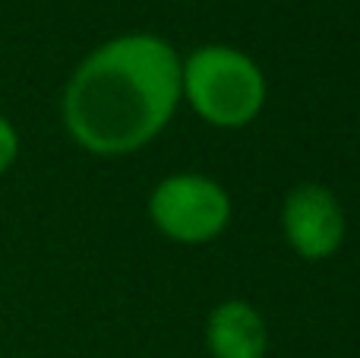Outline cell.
Here are the masks:
<instances>
[{
  "label": "cell",
  "mask_w": 360,
  "mask_h": 358,
  "mask_svg": "<svg viewBox=\"0 0 360 358\" xmlns=\"http://www.w3.org/2000/svg\"><path fill=\"white\" fill-rule=\"evenodd\" d=\"M180 99L212 127L237 130L259 118L266 76L259 63L231 44H202L180 61Z\"/></svg>",
  "instance_id": "cell-2"
},
{
  "label": "cell",
  "mask_w": 360,
  "mask_h": 358,
  "mask_svg": "<svg viewBox=\"0 0 360 358\" xmlns=\"http://www.w3.org/2000/svg\"><path fill=\"white\" fill-rule=\"evenodd\" d=\"M152 226L177 245H205L231 222V197L205 175H171L149 197Z\"/></svg>",
  "instance_id": "cell-3"
},
{
  "label": "cell",
  "mask_w": 360,
  "mask_h": 358,
  "mask_svg": "<svg viewBox=\"0 0 360 358\" xmlns=\"http://www.w3.org/2000/svg\"><path fill=\"white\" fill-rule=\"evenodd\" d=\"M285 238L304 260H326L342 247L348 222L338 197L323 184H300L281 206Z\"/></svg>",
  "instance_id": "cell-4"
},
{
  "label": "cell",
  "mask_w": 360,
  "mask_h": 358,
  "mask_svg": "<svg viewBox=\"0 0 360 358\" xmlns=\"http://www.w3.org/2000/svg\"><path fill=\"white\" fill-rule=\"evenodd\" d=\"M180 105V57L152 32L98 44L63 89V127L92 156H130L171 124Z\"/></svg>",
  "instance_id": "cell-1"
},
{
  "label": "cell",
  "mask_w": 360,
  "mask_h": 358,
  "mask_svg": "<svg viewBox=\"0 0 360 358\" xmlns=\"http://www.w3.org/2000/svg\"><path fill=\"white\" fill-rule=\"evenodd\" d=\"M205 342H209V352L215 358H266V321L250 302L231 298L209 314Z\"/></svg>",
  "instance_id": "cell-5"
},
{
  "label": "cell",
  "mask_w": 360,
  "mask_h": 358,
  "mask_svg": "<svg viewBox=\"0 0 360 358\" xmlns=\"http://www.w3.org/2000/svg\"><path fill=\"white\" fill-rule=\"evenodd\" d=\"M16 156H19V133H16V127L0 114V175L13 168Z\"/></svg>",
  "instance_id": "cell-6"
}]
</instances>
